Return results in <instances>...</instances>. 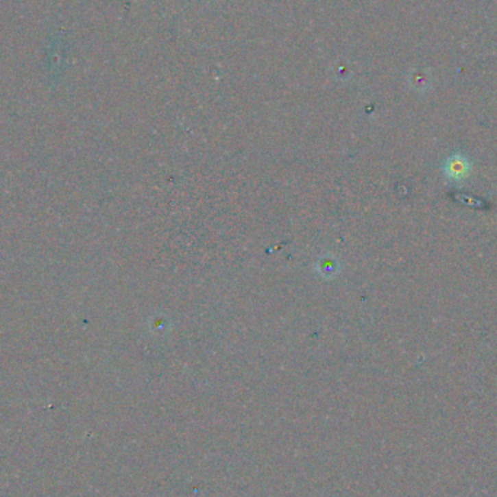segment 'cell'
Segmentation results:
<instances>
[{"label": "cell", "instance_id": "6da1fadb", "mask_svg": "<svg viewBox=\"0 0 497 497\" xmlns=\"http://www.w3.org/2000/svg\"><path fill=\"white\" fill-rule=\"evenodd\" d=\"M446 169L451 176L459 178L467 173L468 166H467L465 160H463V159H451V162H450V165H448Z\"/></svg>", "mask_w": 497, "mask_h": 497}]
</instances>
